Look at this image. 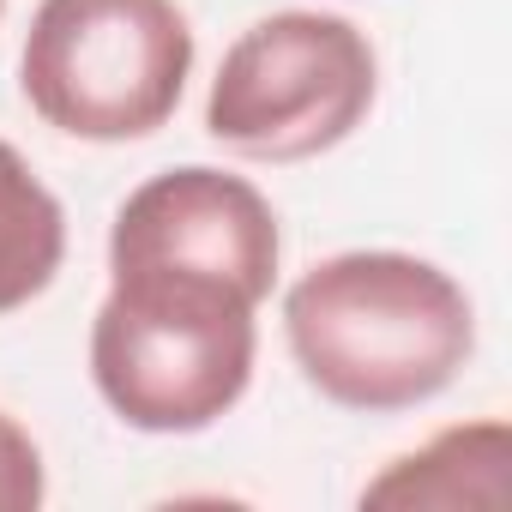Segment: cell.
I'll list each match as a JSON object with an SVG mask.
<instances>
[{
	"instance_id": "1",
	"label": "cell",
	"mask_w": 512,
	"mask_h": 512,
	"mask_svg": "<svg viewBox=\"0 0 512 512\" xmlns=\"http://www.w3.org/2000/svg\"><path fill=\"white\" fill-rule=\"evenodd\" d=\"M284 338L320 398L362 416H398L464 374L476 356V308L434 260L356 247L290 284Z\"/></svg>"
},
{
	"instance_id": "2",
	"label": "cell",
	"mask_w": 512,
	"mask_h": 512,
	"mask_svg": "<svg viewBox=\"0 0 512 512\" xmlns=\"http://www.w3.org/2000/svg\"><path fill=\"white\" fill-rule=\"evenodd\" d=\"M260 356L253 302L175 272H109L91 320V380L139 434H199L223 422Z\"/></svg>"
},
{
	"instance_id": "3",
	"label": "cell",
	"mask_w": 512,
	"mask_h": 512,
	"mask_svg": "<svg viewBox=\"0 0 512 512\" xmlns=\"http://www.w3.org/2000/svg\"><path fill=\"white\" fill-rule=\"evenodd\" d=\"M193 79V25L175 0H37L19 91L67 139L157 133Z\"/></svg>"
},
{
	"instance_id": "4",
	"label": "cell",
	"mask_w": 512,
	"mask_h": 512,
	"mask_svg": "<svg viewBox=\"0 0 512 512\" xmlns=\"http://www.w3.org/2000/svg\"><path fill=\"white\" fill-rule=\"evenodd\" d=\"M374 43L338 13H272L247 25L211 79L205 133L260 163H308L338 151L374 109Z\"/></svg>"
},
{
	"instance_id": "5",
	"label": "cell",
	"mask_w": 512,
	"mask_h": 512,
	"mask_svg": "<svg viewBox=\"0 0 512 512\" xmlns=\"http://www.w3.org/2000/svg\"><path fill=\"white\" fill-rule=\"evenodd\" d=\"M284 235L272 199L247 175L187 163L139 181L109 223V272L205 278L260 308L278 284Z\"/></svg>"
},
{
	"instance_id": "6",
	"label": "cell",
	"mask_w": 512,
	"mask_h": 512,
	"mask_svg": "<svg viewBox=\"0 0 512 512\" xmlns=\"http://www.w3.org/2000/svg\"><path fill=\"white\" fill-rule=\"evenodd\" d=\"M506 464H512V428L500 416L440 428L428 446L392 458L368 488L362 506H500L506 500Z\"/></svg>"
},
{
	"instance_id": "7",
	"label": "cell",
	"mask_w": 512,
	"mask_h": 512,
	"mask_svg": "<svg viewBox=\"0 0 512 512\" xmlns=\"http://www.w3.org/2000/svg\"><path fill=\"white\" fill-rule=\"evenodd\" d=\"M67 260V211L0 139V314L31 308Z\"/></svg>"
},
{
	"instance_id": "8",
	"label": "cell",
	"mask_w": 512,
	"mask_h": 512,
	"mask_svg": "<svg viewBox=\"0 0 512 512\" xmlns=\"http://www.w3.org/2000/svg\"><path fill=\"white\" fill-rule=\"evenodd\" d=\"M49 482H43V452L25 434V422H13L0 410V512H31L43 506Z\"/></svg>"
},
{
	"instance_id": "9",
	"label": "cell",
	"mask_w": 512,
	"mask_h": 512,
	"mask_svg": "<svg viewBox=\"0 0 512 512\" xmlns=\"http://www.w3.org/2000/svg\"><path fill=\"white\" fill-rule=\"evenodd\" d=\"M0 13H7V0H0Z\"/></svg>"
}]
</instances>
